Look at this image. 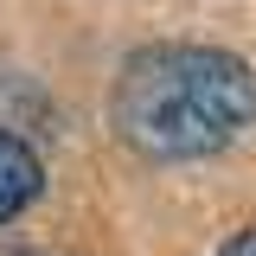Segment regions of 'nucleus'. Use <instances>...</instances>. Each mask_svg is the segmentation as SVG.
<instances>
[{"label":"nucleus","mask_w":256,"mask_h":256,"mask_svg":"<svg viewBox=\"0 0 256 256\" xmlns=\"http://www.w3.org/2000/svg\"><path fill=\"white\" fill-rule=\"evenodd\" d=\"M109 122L148 160H198L256 128V70L218 45H148L109 90Z\"/></svg>","instance_id":"obj_1"},{"label":"nucleus","mask_w":256,"mask_h":256,"mask_svg":"<svg viewBox=\"0 0 256 256\" xmlns=\"http://www.w3.org/2000/svg\"><path fill=\"white\" fill-rule=\"evenodd\" d=\"M38 186H45V166H38V154H32L20 134H6V128H0V224L20 218L32 198H38Z\"/></svg>","instance_id":"obj_2"},{"label":"nucleus","mask_w":256,"mask_h":256,"mask_svg":"<svg viewBox=\"0 0 256 256\" xmlns=\"http://www.w3.org/2000/svg\"><path fill=\"white\" fill-rule=\"evenodd\" d=\"M218 256H256V230H237V237H230Z\"/></svg>","instance_id":"obj_3"},{"label":"nucleus","mask_w":256,"mask_h":256,"mask_svg":"<svg viewBox=\"0 0 256 256\" xmlns=\"http://www.w3.org/2000/svg\"><path fill=\"white\" fill-rule=\"evenodd\" d=\"M6 256H58V250H6Z\"/></svg>","instance_id":"obj_4"}]
</instances>
